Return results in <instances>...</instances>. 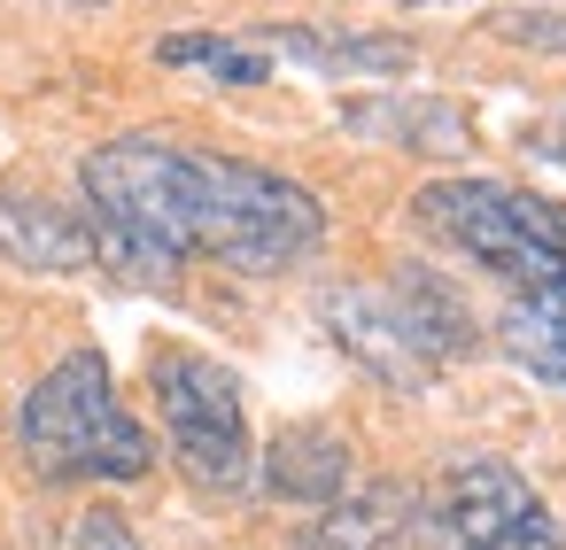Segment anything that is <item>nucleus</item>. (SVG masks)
<instances>
[{
	"label": "nucleus",
	"mask_w": 566,
	"mask_h": 550,
	"mask_svg": "<svg viewBox=\"0 0 566 550\" xmlns=\"http://www.w3.org/2000/svg\"><path fill=\"white\" fill-rule=\"evenodd\" d=\"M78 187L94 218V264H109L133 287H171L187 256L272 279L318 256L326 241V202L303 179L156 133L102 140L78 163Z\"/></svg>",
	"instance_id": "nucleus-1"
},
{
	"label": "nucleus",
	"mask_w": 566,
	"mask_h": 550,
	"mask_svg": "<svg viewBox=\"0 0 566 550\" xmlns=\"http://www.w3.org/2000/svg\"><path fill=\"white\" fill-rule=\"evenodd\" d=\"M17 449L55 488H71V480H140L156 465V442L125 411L117 372H109L102 349L55 357L24 388V403H17Z\"/></svg>",
	"instance_id": "nucleus-2"
},
{
	"label": "nucleus",
	"mask_w": 566,
	"mask_h": 550,
	"mask_svg": "<svg viewBox=\"0 0 566 550\" xmlns=\"http://www.w3.org/2000/svg\"><path fill=\"white\" fill-rule=\"evenodd\" d=\"M411 218L427 241L458 248L465 264L512 279L520 295H543V287H566V210L527 194V187H504V179H427L411 194Z\"/></svg>",
	"instance_id": "nucleus-3"
},
{
	"label": "nucleus",
	"mask_w": 566,
	"mask_h": 550,
	"mask_svg": "<svg viewBox=\"0 0 566 550\" xmlns=\"http://www.w3.org/2000/svg\"><path fill=\"white\" fill-rule=\"evenodd\" d=\"M148 388H156V419H164V442L179 457V473L195 488H249L256 473V449H249V411H241V380L202 357V349H156L148 357Z\"/></svg>",
	"instance_id": "nucleus-4"
},
{
	"label": "nucleus",
	"mask_w": 566,
	"mask_h": 550,
	"mask_svg": "<svg viewBox=\"0 0 566 550\" xmlns=\"http://www.w3.org/2000/svg\"><path fill=\"white\" fill-rule=\"evenodd\" d=\"M434 535H442V550H566L558 511L504 457H458L442 473Z\"/></svg>",
	"instance_id": "nucleus-5"
},
{
	"label": "nucleus",
	"mask_w": 566,
	"mask_h": 550,
	"mask_svg": "<svg viewBox=\"0 0 566 550\" xmlns=\"http://www.w3.org/2000/svg\"><path fill=\"white\" fill-rule=\"evenodd\" d=\"M0 256L24 272H94V218L86 202L0 187Z\"/></svg>",
	"instance_id": "nucleus-6"
},
{
	"label": "nucleus",
	"mask_w": 566,
	"mask_h": 550,
	"mask_svg": "<svg viewBox=\"0 0 566 550\" xmlns=\"http://www.w3.org/2000/svg\"><path fill=\"white\" fill-rule=\"evenodd\" d=\"M380 303H388V318L403 326V341H411V357L427 364V372H442V364H458V357H473V310H465V295L442 279V272H427V264H403V272H388L380 279Z\"/></svg>",
	"instance_id": "nucleus-7"
},
{
	"label": "nucleus",
	"mask_w": 566,
	"mask_h": 550,
	"mask_svg": "<svg viewBox=\"0 0 566 550\" xmlns=\"http://www.w3.org/2000/svg\"><path fill=\"white\" fill-rule=\"evenodd\" d=\"M342 133H357L373 148H403V156H465L473 148V117L442 94H357V102H342Z\"/></svg>",
	"instance_id": "nucleus-8"
},
{
	"label": "nucleus",
	"mask_w": 566,
	"mask_h": 550,
	"mask_svg": "<svg viewBox=\"0 0 566 550\" xmlns=\"http://www.w3.org/2000/svg\"><path fill=\"white\" fill-rule=\"evenodd\" d=\"M318 318H326L334 349H342V357H357L373 380H388V388H403V395H419V388L434 380V372L411 357L403 326L388 318V303H380V279H373V287H334V295L318 303Z\"/></svg>",
	"instance_id": "nucleus-9"
},
{
	"label": "nucleus",
	"mask_w": 566,
	"mask_h": 550,
	"mask_svg": "<svg viewBox=\"0 0 566 550\" xmlns=\"http://www.w3.org/2000/svg\"><path fill=\"white\" fill-rule=\"evenodd\" d=\"M256 480H264V496H280V504L326 511V504L349 496V434H342V426H318V419L280 426L272 449H264V465H256Z\"/></svg>",
	"instance_id": "nucleus-10"
},
{
	"label": "nucleus",
	"mask_w": 566,
	"mask_h": 550,
	"mask_svg": "<svg viewBox=\"0 0 566 550\" xmlns=\"http://www.w3.org/2000/svg\"><path fill=\"white\" fill-rule=\"evenodd\" d=\"M249 47L287 55V63L318 71V78H403V71L419 63V47H411L403 32H311V24H272V32H256Z\"/></svg>",
	"instance_id": "nucleus-11"
},
{
	"label": "nucleus",
	"mask_w": 566,
	"mask_h": 550,
	"mask_svg": "<svg viewBox=\"0 0 566 550\" xmlns=\"http://www.w3.org/2000/svg\"><path fill=\"white\" fill-rule=\"evenodd\" d=\"M403 527H411V496L396 480H380V488H357V496L326 504L318 527L303 535V550H396Z\"/></svg>",
	"instance_id": "nucleus-12"
},
{
	"label": "nucleus",
	"mask_w": 566,
	"mask_h": 550,
	"mask_svg": "<svg viewBox=\"0 0 566 550\" xmlns=\"http://www.w3.org/2000/svg\"><path fill=\"white\" fill-rule=\"evenodd\" d=\"M496 349H504L520 372H535V380L566 388V287L512 295V303H504V318H496Z\"/></svg>",
	"instance_id": "nucleus-13"
},
{
	"label": "nucleus",
	"mask_w": 566,
	"mask_h": 550,
	"mask_svg": "<svg viewBox=\"0 0 566 550\" xmlns=\"http://www.w3.org/2000/svg\"><path fill=\"white\" fill-rule=\"evenodd\" d=\"M156 63L202 71V78H218V86H264V78H272V55L249 47V40H226V32H171V40H156Z\"/></svg>",
	"instance_id": "nucleus-14"
},
{
	"label": "nucleus",
	"mask_w": 566,
	"mask_h": 550,
	"mask_svg": "<svg viewBox=\"0 0 566 550\" xmlns=\"http://www.w3.org/2000/svg\"><path fill=\"white\" fill-rule=\"evenodd\" d=\"M489 32L527 47V55H566V9H496Z\"/></svg>",
	"instance_id": "nucleus-15"
},
{
	"label": "nucleus",
	"mask_w": 566,
	"mask_h": 550,
	"mask_svg": "<svg viewBox=\"0 0 566 550\" xmlns=\"http://www.w3.org/2000/svg\"><path fill=\"white\" fill-rule=\"evenodd\" d=\"M71 550H148V542L133 535V519H125L117 504H94V511H78V527H71Z\"/></svg>",
	"instance_id": "nucleus-16"
},
{
	"label": "nucleus",
	"mask_w": 566,
	"mask_h": 550,
	"mask_svg": "<svg viewBox=\"0 0 566 550\" xmlns=\"http://www.w3.org/2000/svg\"><path fill=\"white\" fill-rule=\"evenodd\" d=\"M520 148H527L535 163H551V171H566V117H543V125H535V133L520 140Z\"/></svg>",
	"instance_id": "nucleus-17"
},
{
	"label": "nucleus",
	"mask_w": 566,
	"mask_h": 550,
	"mask_svg": "<svg viewBox=\"0 0 566 550\" xmlns=\"http://www.w3.org/2000/svg\"><path fill=\"white\" fill-rule=\"evenodd\" d=\"M55 9H109V0H55Z\"/></svg>",
	"instance_id": "nucleus-18"
},
{
	"label": "nucleus",
	"mask_w": 566,
	"mask_h": 550,
	"mask_svg": "<svg viewBox=\"0 0 566 550\" xmlns=\"http://www.w3.org/2000/svg\"><path fill=\"white\" fill-rule=\"evenodd\" d=\"M403 9H434V0H403Z\"/></svg>",
	"instance_id": "nucleus-19"
}]
</instances>
